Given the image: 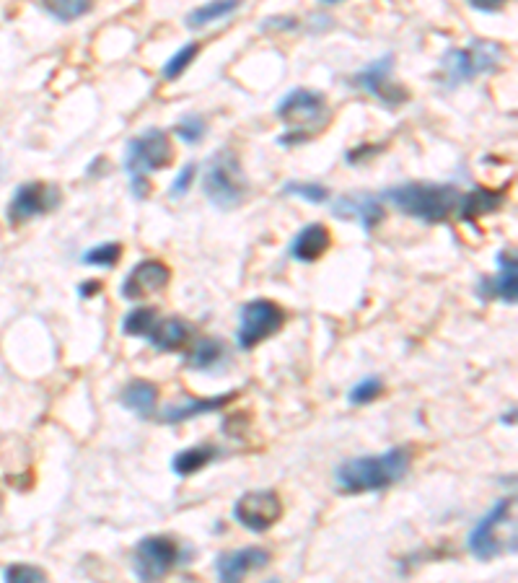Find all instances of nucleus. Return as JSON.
I'll list each match as a JSON object with an SVG mask.
<instances>
[{"mask_svg":"<svg viewBox=\"0 0 518 583\" xmlns=\"http://www.w3.org/2000/svg\"><path fill=\"white\" fill-rule=\"evenodd\" d=\"M3 578H6V583H47V573L39 565L29 563L8 565Z\"/></svg>","mask_w":518,"mask_h":583,"instance_id":"2f4dec72","label":"nucleus"},{"mask_svg":"<svg viewBox=\"0 0 518 583\" xmlns=\"http://www.w3.org/2000/svg\"><path fill=\"white\" fill-rule=\"evenodd\" d=\"M200 55V42H187L184 47H179L174 55H171L169 60L164 63V68H161V73H164L166 81H177L179 76H182L184 70L190 68L192 63H195V58Z\"/></svg>","mask_w":518,"mask_h":583,"instance_id":"bb28decb","label":"nucleus"},{"mask_svg":"<svg viewBox=\"0 0 518 583\" xmlns=\"http://www.w3.org/2000/svg\"><path fill=\"white\" fill-rule=\"evenodd\" d=\"M280 516H283V501L275 490H249L234 506V519L254 534L272 529Z\"/></svg>","mask_w":518,"mask_h":583,"instance_id":"f8f14e48","label":"nucleus"},{"mask_svg":"<svg viewBox=\"0 0 518 583\" xmlns=\"http://www.w3.org/2000/svg\"><path fill=\"white\" fill-rule=\"evenodd\" d=\"M174 133H177V138L182 140V143H187V146H197V143H203V138L208 135V122H205L203 115L190 112V115L179 117L177 125H174Z\"/></svg>","mask_w":518,"mask_h":583,"instance_id":"cd10ccee","label":"nucleus"},{"mask_svg":"<svg viewBox=\"0 0 518 583\" xmlns=\"http://www.w3.org/2000/svg\"><path fill=\"white\" fill-rule=\"evenodd\" d=\"M350 86L353 89H361L366 94H371L376 102L384 104L386 109H397L410 99L407 89H402L397 81H394V55H381L373 63L363 65L358 73L350 76Z\"/></svg>","mask_w":518,"mask_h":583,"instance_id":"1a4fd4ad","label":"nucleus"},{"mask_svg":"<svg viewBox=\"0 0 518 583\" xmlns=\"http://www.w3.org/2000/svg\"><path fill=\"white\" fill-rule=\"evenodd\" d=\"M285 324L283 306L270 301V298H254L247 301L239 311V332H236V343L241 350H252L259 343L270 340L272 335H278Z\"/></svg>","mask_w":518,"mask_h":583,"instance_id":"6e6552de","label":"nucleus"},{"mask_svg":"<svg viewBox=\"0 0 518 583\" xmlns=\"http://www.w3.org/2000/svg\"><path fill=\"white\" fill-rule=\"evenodd\" d=\"M234 397H239L236 392H226V394H215V397H187L184 402H174V405H166L164 412H161V423L166 425H177L184 423V420L200 418V415H208V412L223 410L228 402H234Z\"/></svg>","mask_w":518,"mask_h":583,"instance_id":"f3484780","label":"nucleus"},{"mask_svg":"<svg viewBox=\"0 0 518 583\" xmlns=\"http://www.w3.org/2000/svg\"><path fill=\"white\" fill-rule=\"evenodd\" d=\"M203 195L221 210H231L244 203L247 177L241 172L239 156L231 148H221L210 156L203 177Z\"/></svg>","mask_w":518,"mask_h":583,"instance_id":"423d86ee","label":"nucleus"},{"mask_svg":"<svg viewBox=\"0 0 518 583\" xmlns=\"http://www.w3.org/2000/svg\"><path fill=\"white\" fill-rule=\"evenodd\" d=\"M381 151H384V146H355L345 153V161H348V164H361L368 156H376V153Z\"/></svg>","mask_w":518,"mask_h":583,"instance_id":"72a5a7b5","label":"nucleus"},{"mask_svg":"<svg viewBox=\"0 0 518 583\" xmlns=\"http://www.w3.org/2000/svg\"><path fill=\"white\" fill-rule=\"evenodd\" d=\"M78 293H81V298L99 296V293H102V280H86V283L78 286Z\"/></svg>","mask_w":518,"mask_h":583,"instance_id":"f704fd0d","label":"nucleus"},{"mask_svg":"<svg viewBox=\"0 0 518 583\" xmlns=\"http://www.w3.org/2000/svg\"><path fill=\"white\" fill-rule=\"evenodd\" d=\"M223 358H226V348L221 340H213V337H197L195 345L184 355L192 371H213L221 366Z\"/></svg>","mask_w":518,"mask_h":583,"instance_id":"5701e85b","label":"nucleus"},{"mask_svg":"<svg viewBox=\"0 0 518 583\" xmlns=\"http://www.w3.org/2000/svg\"><path fill=\"white\" fill-rule=\"evenodd\" d=\"M156 400H158V387L153 384V381H146V379L127 381L125 389L120 392L122 407H127V410L140 415V418H151L153 407H156Z\"/></svg>","mask_w":518,"mask_h":583,"instance_id":"412c9836","label":"nucleus"},{"mask_svg":"<svg viewBox=\"0 0 518 583\" xmlns=\"http://www.w3.org/2000/svg\"><path fill=\"white\" fill-rule=\"evenodd\" d=\"M332 249V234L324 223H309L304 229L298 231L291 241V257L296 262H316L322 260L324 254Z\"/></svg>","mask_w":518,"mask_h":583,"instance_id":"a211bd4d","label":"nucleus"},{"mask_svg":"<svg viewBox=\"0 0 518 583\" xmlns=\"http://www.w3.org/2000/svg\"><path fill=\"white\" fill-rule=\"evenodd\" d=\"M42 8L50 13L52 19L70 24V21L86 16V13L91 11V3H86V0H60V3H45Z\"/></svg>","mask_w":518,"mask_h":583,"instance_id":"c85d7f7f","label":"nucleus"},{"mask_svg":"<svg viewBox=\"0 0 518 583\" xmlns=\"http://www.w3.org/2000/svg\"><path fill=\"white\" fill-rule=\"evenodd\" d=\"M195 177H197V164H184L177 172V177H174V182H171V190H169L171 200H179V197L187 195V192L192 190V184H195Z\"/></svg>","mask_w":518,"mask_h":583,"instance_id":"473e14b6","label":"nucleus"},{"mask_svg":"<svg viewBox=\"0 0 518 583\" xmlns=\"http://www.w3.org/2000/svg\"><path fill=\"white\" fill-rule=\"evenodd\" d=\"M283 195L301 197V200L311 205H322L329 200V190L319 182H288L283 187Z\"/></svg>","mask_w":518,"mask_h":583,"instance_id":"c756f323","label":"nucleus"},{"mask_svg":"<svg viewBox=\"0 0 518 583\" xmlns=\"http://www.w3.org/2000/svg\"><path fill=\"white\" fill-rule=\"evenodd\" d=\"M469 6L474 8V11H485V13H493V11H500V8H503V3H493V6H490V3H469Z\"/></svg>","mask_w":518,"mask_h":583,"instance_id":"c9c22d12","label":"nucleus"},{"mask_svg":"<svg viewBox=\"0 0 518 583\" xmlns=\"http://www.w3.org/2000/svg\"><path fill=\"white\" fill-rule=\"evenodd\" d=\"M171 283V267L161 260H143L125 275L122 280L120 293L127 301H135V298H146L153 293L164 291Z\"/></svg>","mask_w":518,"mask_h":583,"instance_id":"4468645a","label":"nucleus"},{"mask_svg":"<svg viewBox=\"0 0 518 583\" xmlns=\"http://www.w3.org/2000/svg\"><path fill=\"white\" fill-rule=\"evenodd\" d=\"M174 164V146H171L169 133H164L161 127H148L140 135H135L127 143L125 151V172L130 177V187H133V197L143 200L151 192V177L153 172H164Z\"/></svg>","mask_w":518,"mask_h":583,"instance_id":"20e7f679","label":"nucleus"},{"mask_svg":"<svg viewBox=\"0 0 518 583\" xmlns=\"http://www.w3.org/2000/svg\"><path fill=\"white\" fill-rule=\"evenodd\" d=\"M503 58H506V50L493 39H474L464 47H451L443 55V83L449 89H456L462 83H472L474 78L498 70Z\"/></svg>","mask_w":518,"mask_h":583,"instance_id":"39448f33","label":"nucleus"},{"mask_svg":"<svg viewBox=\"0 0 518 583\" xmlns=\"http://www.w3.org/2000/svg\"><path fill=\"white\" fill-rule=\"evenodd\" d=\"M513 514V498H500L472 529L467 539V547L477 560H495L511 547L506 545V539L500 537V529H506Z\"/></svg>","mask_w":518,"mask_h":583,"instance_id":"9d476101","label":"nucleus"},{"mask_svg":"<svg viewBox=\"0 0 518 583\" xmlns=\"http://www.w3.org/2000/svg\"><path fill=\"white\" fill-rule=\"evenodd\" d=\"M384 197L399 213L415 218L423 223H443L449 221L451 213H456L462 192L454 184L438 182H407L389 187Z\"/></svg>","mask_w":518,"mask_h":583,"instance_id":"f03ea898","label":"nucleus"},{"mask_svg":"<svg viewBox=\"0 0 518 583\" xmlns=\"http://www.w3.org/2000/svg\"><path fill=\"white\" fill-rule=\"evenodd\" d=\"M122 260V244L120 241H104V244H96V247L86 249L81 257V262L86 267H114L120 265Z\"/></svg>","mask_w":518,"mask_h":583,"instance_id":"a878e982","label":"nucleus"},{"mask_svg":"<svg viewBox=\"0 0 518 583\" xmlns=\"http://www.w3.org/2000/svg\"><path fill=\"white\" fill-rule=\"evenodd\" d=\"M270 563V552L265 547H241V550L221 552L215 558L218 583H241L252 571H259Z\"/></svg>","mask_w":518,"mask_h":583,"instance_id":"2eb2a0df","label":"nucleus"},{"mask_svg":"<svg viewBox=\"0 0 518 583\" xmlns=\"http://www.w3.org/2000/svg\"><path fill=\"white\" fill-rule=\"evenodd\" d=\"M146 340L161 353H177V350H184L195 340V330L179 317L158 319Z\"/></svg>","mask_w":518,"mask_h":583,"instance_id":"6ab92c4d","label":"nucleus"},{"mask_svg":"<svg viewBox=\"0 0 518 583\" xmlns=\"http://www.w3.org/2000/svg\"><path fill=\"white\" fill-rule=\"evenodd\" d=\"M384 392V381L379 376H363L353 389H350L348 400L350 405H371L373 400H379Z\"/></svg>","mask_w":518,"mask_h":583,"instance_id":"7c9ffc66","label":"nucleus"},{"mask_svg":"<svg viewBox=\"0 0 518 583\" xmlns=\"http://www.w3.org/2000/svg\"><path fill=\"white\" fill-rule=\"evenodd\" d=\"M60 203H63V192L57 184L26 182L16 187L11 203H8V223L21 226V223L32 221V218L47 216V213L60 208Z\"/></svg>","mask_w":518,"mask_h":583,"instance_id":"9b49d317","label":"nucleus"},{"mask_svg":"<svg viewBox=\"0 0 518 583\" xmlns=\"http://www.w3.org/2000/svg\"><path fill=\"white\" fill-rule=\"evenodd\" d=\"M332 216L355 221L363 231L371 234L376 226L384 223L386 210L379 195H371V192H348V195L337 197L335 205H332Z\"/></svg>","mask_w":518,"mask_h":583,"instance_id":"ddd939ff","label":"nucleus"},{"mask_svg":"<svg viewBox=\"0 0 518 583\" xmlns=\"http://www.w3.org/2000/svg\"><path fill=\"white\" fill-rule=\"evenodd\" d=\"M182 560V547L174 537L151 534L135 545L133 571L140 583H161Z\"/></svg>","mask_w":518,"mask_h":583,"instance_id":"0eeeda50","label":"nucleus"},{"mask_svg":"<svg viewBox=\"0 0 518 583\" xmlns=\"http://www.w3.org/2000/svg\"><path fill=\"white\" fill-rule=\"evenodd\" d=\"M267 583H278V581H267Z\"/></svg>","mask_w":518,"mask_h":583,"instance_id":"e433bc0d","label":"nucleus"},{"mask_svg":"<svg viewBox=\"0 0 518 583\" xmlns=\"http://www.w3.org/2000/svg\"><path fill=\"white\" fill-rule=\"evenodd\" d=\"M506 203V192L503 190H487V187H474L472 192L462 195L459 200V218L467 223L477 221L482 216H490V213H498Z\"/></svg>","mask_w":518,"mask_h":583,"instance_id":"aec40b11","label":"nucleus"},{"mask_svg":"<svg viewBox=\"0 0 518 583\" xmlns=\"http://www.w3.org/2000/svg\"><path fill=\"white\" fill-rule=\"evenodd\" d=\"M412 464L410 449H389L384 454H371V457H355L348 462L337 464L335 485L345 495L379 493V490L392 488L399 480H405Z\"/></svg>","mask_w":518,"mask_h":583,"instance_id":"f257e3e1","label":"nucleus"},{"mask_svg":"<svg viewBox=\"0 0 518 583\" xmlns=\"http://www.w3.org/2000/svg\"><path fill=\"white\" fill-rule=\"evenodd\" d=\"M477 296L482 301H503V304H516L518 298V267L516 257L511 252L498 254V273L490 275V278H480L477 283Z\"/></svg>","mask_w":518,"mask_h":583,"instance_id":"dca6fc26","label":"nucleus"},{"mask_svg":"<svg viewBox=\"0 0 518 583\" xmlns=\"http://www.w3.org/2000/svg\"><path fill=\"white\" fill-rule=\"evenodd\" d=\"M158 322V311L151 306H138V309L127 311L122 319V332L127 337H148Z\"/></svg>","mask_w":518,"mask_h":583,"instance_id":"393cba45","label":"nucleus"},{"mask_svg":"<svg viewBox=\"0 0 518 583\" xmlns=\"http://www.w3.org/2000/svg\"><path fill=\"white\" fill-rule=\"evenodd\" d=\"M239 11V3L236 0H221V3H205V6H197L187 13V29H203V26L213 24V21H221L231 13Z\"/></svg>","mask_w":518,"mask_h":583,"instance_id":"b1692460","label":"nucleus"},{"mask_svg":"<svg viewBox=\"0 0 518 583\" xmlns=\"http://www.w3.org/2000/svg\"><path fill=\"white\" fill-rule=\"evenodd\" d=\"M278 117L285 125V133L278 138L280 146H304L327 125V96L298 86L280 99Z\"/></svg>","mask_w":518,"mask_h":583,"instance_id":"7ed1b4c3","label":"nucleus"},{"mask_svg":"<svg viewBox=\"0 0 518 583\" xmlns=\"http://www.w3.org/2000/svg\"><path fill=\"white\" fill-rule=\"evenodd\" d=\"M218 457H221V449L215 444L190 446V449L179 451L177 457H174L171 469H174V475L179 477H192L195 472H200V469H205L208 464H213Z\"/></svg>","mask_w":518,"mask_h":583,"instance_id":"4be33fe9","label":"nucleus"}]
</instances>
